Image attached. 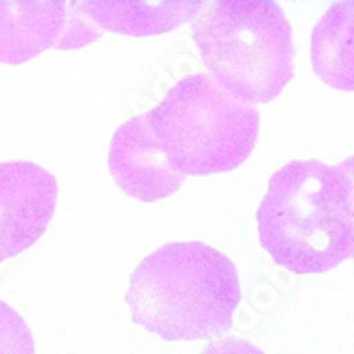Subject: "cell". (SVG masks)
I'll return each mask as SVG.
<instances>
[{
  "instance_id": "obj_1",
  "label": "cell",
  "mask_w": 354,
  "mask_h": 354,
  "mask_svg": "<svg viewBox=\"0 0 354 354\" xmlns=\"http://www.w3.org/2000/svg\"><path fill=\"white\" fill-rule=\"evenodd\" d=\"M126 303L138 326L169 342L225 331L241 303L236 264L201 241L169 243L137 266Z\"/></svg>"
},
{
  "instance_id": "obj_2",
  "label": "cell",
  "mask_w": 354,
  "mask_h": 354,
  "mask_svg": "<svg viewBox=\"0 0 354 354\" xmlns=\"http://www.w3.org/2000/svg\"><path fill=\"white\" fill-rule=\"evenodd\" d=\"M259 241L294 274L326 273L353 254L347 177L317 160L273 174L257 211Z\"/></svg>"
},
{
  "instance_id": "obj_3",
  "label": "cell",
  "mask_w": 354,
  "mask_h": 354,
  "mask_svg": "<svg viewBox=\"0 0 354 354\" xmlns=\"http://www.w3.org/2000/svg\"><path fill=\"white\" fill-rule=\"evenodd\" d=\"M194 41L209 77L248 105L277 100L294 77L292 28L274 2H205Z\"/></svg>"
},
{
  "instance_id": "obj_4",
  "label": "cell",
  "mask_w": 354,
  "mask_h": 354,
  "mask_svg": "<svg viewBox=\"0 0 354 354\" xmlns=\"http://www.w3.org/2000/svg\"><path fill=\"white\" fill-rule=\"evenodd\" d=\"M158 149L181 176L230 172L250 158L259 137L255 106L227 94L209 75L177 82L145 113Z\"/></svg>"
},
{
  "instance_id": "obj_5",
  "label": "cell",
  "mask_w": 354,
  "mask_h": 354,
  "mask_svg": "<svg viewBox=\"0 0 354 354\" xmlns=\"http://www.w3.org/2000/svg\"><path fill=\"white\" fill-rule=\"evenodd\" d=\"M59 185L32 161L0 163V264L36 245L57 209Z\"/></svg>"
},
{
  "instance_id": "obj_6",
  "label": "cell",
  "mask_w": 354,
  "mask_h": 354,
  "mask_svg": "<svg viewBox=\"0 0 354 354\" xmlns=\"http://www.w3.org/2000/svg\"><path fill=\"white\" fill-rule=\"evenodd\" d=\"M109 169L119 188L142 202L163 201L185 183V176L174 172L158 149L145 115L133 117L117 129L110 142Z\"/></svg>"
},
{
  "instance_id": "obj_7",
  "label": "cell",
  "mask_w": 354,
  "mask_h": 354,
  "mask_svg": "<svg viewBox=\"0 0 354 354\" xmlns=\"http://www.w3.org/2000/svg\"><path fill=\"white\" fill-rule=\"evenodd\" d=\"M68 21L64 2L0 0V62L18 66L57 48Z\"/></svg>"
},
{
  "instance_id": "obj_8",
  "label": "cell",
  "mask_w": 354,
  "mask_h": 354,
  "mask_svg": "<svg viewBox=\"0 0 354 354\" xmlns=\"http://www.w3.org/2000/svg\"><path fill=\"white\" fill-rule=\"evenodd\" d=\"M205 2H80L82 17L113 34L158 36L198 17Z\"/></svg>"
},
{
  "instance_id": "obj_9",
  "label": "cell",
  "mask_w": 354,
  "mask_h": 354,
  "mask_svg": "<svg viewBox=\"0 0 354 354\" xmlns=\"http://www.w3.org/2000/svg\"><path fill=\"white\" fill-rule=\"evenodd\" d=\"M310 61L330 87L354 93V0L331 6L312 30Z\"/></svg>"
},
{
  "instance_id": "obj_10",
  "label": "cell",
  "mask_w": 354,
  "mask_h": 354,
  "mask_svg": "<svg viewBox=\"0 0 354 354\" xmlns=\"http://www.w3.org/2000/svg\"><path fill=\"white\" fill-rule=\"evenodd\" d=\"M0 354H36L30 328L17 310L0 299Z\"/></svg>"
},
{
  "instance_id": "obj_11",
  "label": "cell",
  "mask_w": 354,
  "mask_h": 354,
  "mask_svg": "<svg viewBox=\"0 0 354 354\" xmlns=\"http://www.w3.org/2000/svg\"><path fill=\"white\" fill-rule=\"evenodd\" d=\"M202 354H266L264 351L259 349L257 346L250 344L243 338H230V340H221V342L213 344Z\"/></svg>"
},
{
  "instance_id": "obj_12",
  "label": "cell",
  "mask_w": 354,
  "mask_h": 354,
  "mask_svg": "<svg viewBox=\"0 0 354 354\" xmlns=\"http://www.w3.org/2000/svg\"><path fill=\"white\" fill-rule=\"evenodd\" d=\"M338 167L347 177V202H349L351 227H353V254H351V259H354V154L347 160L340 161Z\"/></svg>"
}]
</instances>
